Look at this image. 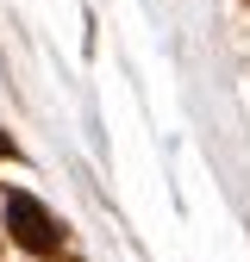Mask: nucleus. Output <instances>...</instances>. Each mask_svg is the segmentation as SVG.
I'll return each mask as SVG.
<instances>
[{
  "mask_svg": "<svg viewBox=\"0 0 250 262\" xmlns=\"http://www.w3.org/2000/svg\"><path fill=\"white\" fill-rule=\"evenodd\" d=\"M0 219H7V231H13L31 256H62V250H69V231H62L56 212H50V206H38L31 193H7Z\"/></svg>",
  "mask_w": 250,
  "mask_h": 262,
  "instance_id": "nucleus-1",
  "label": "nucleus"
},
{
  "mask_svg": "<svg viewBox=\"0 0 250 262\" xmlns=\"http://www.w3.org/2000/svg\"><path fill=\"white\" fill-rule=\"evenodd\" d=\"M19 150H13V138H7V131H0V162H13Z\"/></svg>",
  "mask_w": 250,
  "mask_h": 262,
  "instance_id": "nucleus-2",
  "label": "nucleus"
}]
</instances>
